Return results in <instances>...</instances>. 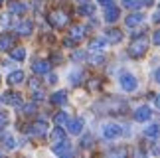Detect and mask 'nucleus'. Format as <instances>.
I'll return each instance as SVG.
<instances>
[{
    "instance_id": "obj_8",
    "label": "nucleus",
    "mask_w": 160,
    "mask_h": 158,
    "mask_svg": "<svg viewBox=\"0 0 160 158\" xmlns=\"http://www.w3.org/2000/svg\"><path fill=\"white\" fill-rule=\"evenodd\" d=\"M50 62L48 59H36V62L32 63V69H34V73L36 75H48L50 73Z\"/></svg>"
},
{
    "instance_id": "obj_41",
    "label": "nucleus",
    "mask_w": 160,
    "mask_h": 158,
    "mask_svg": "<svg viewBox=\"0 0 160 158\" xmlns=\"http://www.w3.org/2000/svg\"><path fill=\"white\" fill-rule=\"evenodd\" d=\"M132 158H148V156H146V154L142 152V150H137V152L132 154Z\"/></svg>"
},
{
    "instance_id": "obj_7",
    "label": "nucleus",
    "mask_w": 160,
    "mask_h": 158,
    "mask_svg": "<svg viewBox=\"0 0 160 158\" xmlns=\"http://www.w3.org/2000/svg\"><path fill=\"white\" fill-rule=\"evenodd\" d=\"M150 119H152V111H150L148 105H142L134 111V121H137V123H148Z\"/></svg>"
},
{
    "instance_id": "obj_26",
    "label": "nucleus",
    "mask_w": 160,
    "mask_h": 158,
    "mask_svg": "<svg viewBox=\"0 0 160 158\" xmlns=\"http://www.w3.org/2000/svg\"><path fill=\"white\" fill-rule=\"evenodd\" d=\"M2 142H4V146L8 148V150H12V148H16V138L12 136V135H6Z\"/></svg>"
},
{
    "instance_id": "obj_21",
    "label": "nucleus",
    "mask_w": 160,
    "mask_h": 158,
    "mask_svg": "<svg viewBox=\"0 0 160 158\" xmlns=\"http://www.w3.org/2000/svg\"><path fill=\"white\" fill-rule=\"evenodd\" d=\"M69 36H71V40L79 42V40L85 36V28H83V26H73V28L69 30Z\"/></svg>"
},
{
    "instance_id": "obj_27",
    "label": "nucleus",
    "mask_w": 160,
    "mask_h": 158,
    "mask_svg": "<svg viewBox=\"0 0 160 158\" xmlns=\"http://www.w3.org/2000/svg\"><path fill=\"white\" fill-rule=\"evenodd\" d=\"M67 121H69V117H67V113H63V111H59L58 115H55V125H65Z\"/></svg>"
},
{
    "instance_id": "obj_48",
    "label": "nucleus",
    "mask_w": 160,
    "mask_h": 158,
    "mask_svg": "<svg viewBox=\"0 0 160 158\" xmlns=\"http://www.w3.org/2000/svg\"><path fill=\"white\" fill-rule=\"evenodd\" d=\"M0 6H2V0H0Z\"/></svg>"
},
{
    "instance_id": "obj_31",
    "label": "nucleus",
    "mask_w": 160,
    "mask_h": 158,
    "mask_svg": "<svg viewBox=\"0 0 160 158\" xmlns=\"http://www.w3.org/2000/svg\"><path fill=\"white\" fill-rule=\"evenodd\" d=\"M85 57H87V56H85V52H75V53H73V59H75V62H83Z\"/></svg>"
},
{
    "instance_id": "obj_5",
    "label": "nucleus",
    "mask_w": 160,
    "mask_h": 158,
    "mask_svg": "<svg viewBox=\"0 0 160 158\" xmlns=\"http://www.w3.org/2000/svg\"><path fill=\"white\" fill-rule=\"evenodd\" d=\"M50 24L53 28H63V26H67V22H69V16L65 14L63 10H53V12H50Z\"/></svg>"
},
{
    "instance_id": "obj_4",
    "label": "nucleus",
    "mask_w": 160,
    "mask_h": 158,
    "mask_svg": "<svg viewBox=\"0 0 160 158\" xmlns=\"http://www.w3.org/2000/svg\"><path fill=\"white\" fill-rule=\"evenodd\" d=\"M50 131L46 121H36V123H30L26 126V135H32V136H44L46 132Z\"/></svg>"
},
{
    "instance_id": "obj_37",
    "label": "nucleus",
    "mask_w": 160,
    "mask_h": 158,
    "mask_svg": "<svg viewBox=\"0 0 160 158\" xmlns=\"http://www.w3.org/2000/svg\"><path fill=\"white\" fill-rule=\"evenodd\" d=\"M30 87H32V91L40 89V81H38V79H30Z\"/></svg>"
},
{
    "instance_id": "obj_42",
    "label": "nucleus",
    "mask_w": 160,
    "mask_h": 158,
    "mask_svg": "<svg viewBox=\"0 0 160 158\" xmlns=\"http://www.w3.org/2000/svg\"><path fill=\"white\" fill-rule=\"evenodd\" d=\"M154 107H156V109H160V93L154 97Z\"/></svg>"
},
{
    "instance_id": "obj_16",
    "label": "nucleus",
    "mask_w": 160,
    "mask_h": 158,
    "mask_svg": "<svg viewBox=\"0 0 160 158\" xmlns=\"http://www.w3.org/2000/svg\"><path fill=\"white\" fill-rule=\"evenodd\" d=\"M144 136L146 138H158L160 136V125H148V126H146V129H144Z\"/></svg>"
},
{
    "instance_id": "obj_46",
    "label": "nucleus",
    "mask_w": 160,
    "mask_h": 158,
    "mask_svg": "<svg viewBox=\"0 0 160 158\" xmlns=\"http://www.w3.org/2000/svg\"><path fill=\"white\" fill-rule=\"evenodd\" d=\"M75 2H79V4H87L89 0H75Z\"/></svg>"
},
{
    "instance_id": "obj_24",
    "label": "nucleus",
    "mask_w": 160,
    "mask_h": 158,
    "mask_svg": "<svg viewBox=\"0 0 160 158\" xmlns=\"http://www.w3.org/2000/svg\"><path fill=\"white\" fill-rule=\"evenodd\" d=\"M122 6L128 8V10H137V8L142 6V2H140V0H122Z\"/></svg>"
},
{
    "instance_id": "obj_44",
    "label": "nucleus",
    "mask_w": 160,
    "mask_h": 158,
    "mask_svg": "<svg viewBox=\"0 0 160 158\" xmlns=\"http://www.w3.org/2000/svg\"><path fill=\"white\" fill-rule=\"evenodd\" d=\"M140 2H142V6H152V4H154V0H140Z\"/></svg>"
},
{
    "instance_id": "obj_10",
    "label": "nucleus",
    "mask_w": 160,
    "mask_h": 158,
    "mask_svg": "<svg viewBox=\"0 0 160 158\" xmlns=\"http://www.w3.org/2000/svg\"><path fill=\"white\" fill-rule=\"evenodd\" d=\"M107 44H109V42L105 38H95V40H91V44H89V52L91 53H101L103 47H105Z\"/></svg>"
},
{
    "instance_id": "obj_32",
    "label": "nucleus",
    "mask_w": 160,
    "mask_h": 158,
    "mask_svg": "<svg viewBox=\"0 0 160 158\" xmlns=\"http://www.w3.org/2000/svg\"><path fill=\"white\" fill-rule=\"evenodd\" d=\"M22 111L26 113V115H28V113H34V111H36V105H34V103H30V105H24Z\"/></svg>"
},
{
    "instance_id": "obj_3",
    "label": "nucleus",
    "mask_w": 160,
    "mask_h": 158,
    "mask_svg": "<svg viewBox=\"0 0 160 158\" xmlns=\"http://www.w3.org/2000/svg\"><path fill=\"white\" fill-rule=\"evenodd\" d=\"M119 85H121L122 91H127V93H132V91H137L138 81H137V77H134L132 73H122V75L119 77Z\"/></svg>"
},
{
    "instance_id": "obj_15",
    "label": "nucleus",
    "mask_w": 160,
    "mask_h": 158,
    "mask_svg": "<svg viewBox=\"0 0 160 158\" xmlns=\"http://www.w3.org/2000/svg\"><path fill=\"white\" fill-rule=\"evenodd\" d=\"M109 44H119V42L122 40V32L121 30H107V38H105Z\"/></svg>"
},
{
    "instance_id": "obj_2",
    "label": "nucleus",
    "mask_w": 160,
    "mask_h": 158,
    "mask_svg": "<svg viewBox=\"0 0 160 158\" xmlns=\"http://www.w3.org/2000/svg\"><path fill=\"white\" fill-rule=\"evenodd\" d=\"M146 50H148V40L146 38H134L131 47H128V53H131L132 57H142Z\"/></svg>"
},
{
    "instance_id": "obj_39",
    "label": "nucleus",
    "mask_w": 160,
    "mask_h": 158,
    "mask_svg": "<svg viewBox=\"0 0 160 158\" xmlns=\"http://www.w3.org/2000/svg\"><path fill=\"white\" fill-rule=\"evenodd\" d=\"M152 42H154L156 46H160V30H156V32H154V36H152Z\"/></svg>"
},
{
    "instance_id": "obj_13",
    "label": "nucleus",
    "mask_w": 160,
    "mask_h": 158,
    "mask_svg": "<svg viewBox=\"0 0 160 158\" xmlns=\"http://www.w3.org/2000/svg\"><path fill=\"white\" fill-rule=\"evenodd\" d=\"M142 20H144V16L140 14V12H132V14H128V16H127L125 24H127L128 28H137L138 24H142Z\"/></svg>"
},
{
    "instance_id": "obj_43",
    "label": "nucleus",
    "mask_w": 160,
    "mask_h": 158,
    "mask_svg": "<svg viewBox=\"0 0 160 158\" xmlns=\"http://www.w3.org/2000/svg\"><path fill=\"white\" fill-rule=\"evenodd\" d=\"M154 79H156V83L160 85V67H158V69L154 71Z\"/></svg>"
},
{
    "instance_id": "obj_28",
    "label": "nucleus",
    "mask_w": 160,
    "mask_h": 158,
    "mask_svg": "<svg viewBox=\"0 0 160 158\" xmlns=\"http://www.w3.org/2000/svg\"><path fill=\"white\" fill-rule=\"evenodd\" d=\"M107 158H127V152H125V148H119V150H111Z\"/></svg>"
},
{
    "instance_id": "obj_29",
    "label": "nucleus",
    "mask_w": 160,
    "mask_h": 158,
    "mask_svg": "<svg viewBox=\"0 0 160 158\" xmlns=\"http://www.w3.org/2000/svg\"><path fill=\"white\" fill-rule=\"evenodd\" d=\"M79 10H81V14H87V16H91V14L95 12V6L87 2V4H81V8H79Z\"/></svg>"
},
{
    "instance_id": "obj_14",
    "label": "nucleus",
    "mask_w": 160,
    "mask_h": 158,
    "mask_svg": "<svg viewBox=\"0 0 160 158\" xmlns=\"http://www.w3.org/2000/svg\"><path fill=\"white\" fill-rule=\"evenodd\" d=\"M12 46H14V36H12V34L0 36V52H8V50H12Z\"/></svg>"
},
{
    "instance_id": "obj_35",
    "label": "nucleus",
    "mask_w": 160,
    "mask_h": 158,
    "mask_svg": "<svg viewBox=\"0 0 160 158\" xmlns=\"http://www.w3.org/2000/svg\"><path fill=\"white\" fill-rule=\"evenodd\" d=\"M101 6H105V8H109V6H115V0H97Z\"/></svg>"
},
{
    "instance_id": "obj_36",
    "label": "nucleus",
    "mask_w": 160,
    "mask_h": 158,
    "mask_svg": "<svg viewBox=\"0 0 160 158\" xmlns=\"http://www.w3.org/2000/svg\"><path fill=\"white\" fill-rule=\"evenodd\" d=\"M91 62H93L95 65H99V63H103V56H101V53H97V56L91 57Z\"/></svg>"
},
{
    "instance_id": "obj_34",
    "label": "nucleus",
    "mask_w": 160,
    "mask_h": 158,
    "mask_svg": "<svg viewBox=\"0 0 160 158\" xmlns=\"http://www.w3.org/2000/svg\"><path fill=\"white\" fill-rule=\"evenodd\" d=\"M6 125H8V117H6L4 113H0V129H4Z\"/></svg>"
},
{
    "instance_id": "obj_38",
    "label": "nucleus",
    "mask_w": 160,
    "mask_h": 158,
    "mask_svg": "<svg viewBox=\"0 0 160 158\" xmlns=\"http://www.w3.org/2000/svg\"><path fill=\"white\" fill-rule=\"evenodd\" d=\"M75 156V152H73V148H69L67 152H63V154H59V158H73Z\"/></svg>"
},
{
    "instance_id": "obj_18",
    "label": "nucleus",
    "mask_w": 160,
    "mask_h": 158,
    "mask_svg": "<svg viewBox=\"0 0 160 158\" xmlns=\"http://www.w3.org/2000/svg\"><path fill=\"white\" fill-rule=\"evenodd\" d=\"M50 136H52V142H53V144H55V142H61V141H65V131L58 125V126H55V129L52 131V135H50Z\"/></svg>"
},
{
    "instance_id": "obj_12",
    "label": "nucleus",
    "mask_w": 160,
    "mask_h": 158,
    "mask_svg": "<svg viewBox=\"0 0 160 158\" xmlns=\"http://www.w3.org/2000/svg\"><path fill=\"white\" fill-rule=\"evenodd\" d=\"M119 16H121V12L117 6H109V8H105V22L107 24H115L117 20H119Z\"/></svg>"
},
{
    "instance_id": "obj_9",
    "label": "nucleus",
    "mask_w": 160,
    "mask_h": 158,
    "mask_svg": "<svg viewBox=\"0 0 160 158\" xmlns=\"http://www.w3.org/2000/svg\"><path fill=\"white\" fill-rule=\"evenodd\" d=\"M32 30H34V24L32 22H30V20H22L16 26V34L18 36H30V34H32Z\"/></svg>"
},
{
    "instance_id": "obj_1",
    "label": "nucleus",
    "mask_w": 160,
    "mask_h": 158,
    "mask_svg": "<svg viewBox=\"0 0 160 158\" xmlns=\"http://www.w3.org/2000/svg\"><path fill=\"white\" fill-rule=\"evenodd\" d=\"M101 135L107 141H115V138L122 136V126L117 123H103L101 125Z\"/></svg>"
},
{
    "instance_id": "obj_40",
    "label": "nucleus",
    "mask_w": 160,
    "mask_h": 158,
    "mask_svg": "<svg viewBox=\"0 0 160 158\" xmlns=\"http://www.w3.org/2000/svg\"><path fill=\"white\" fill-rule=\"evenodd\" d=\"M0 24H2V26H8V14H2V16H0Z\"/></svg>"
},
{
    "instance_id": "obj_11",
    "label": "nucleus",
    "mask_w": 160,
    "mask_h": 158,
    "mask_svg": "<svg viewBox=\"0 0 160 158\" xmlns=\"http://www.w3.org/2000/svg\"><path fill=\"white\" fill-rule=\"evenodd\" d=\"M67 129L71 135H81L83 131V119H69L67 121Z\"/></svg>"
},
{
    "instance_id": "obj_45",
    "label": "nucleus",
    "mask_w": 160,
    "mask_h": 158,
    "mask_svg": "<svg viewBox=\"0 0 160 158\" xmlns=\"http://www.w3.org/2000/svg\"><path fill=\"white\" fill-rule=\"evenodd\" d=\"M48 81H50V83H55V81H58V77H55V75H50V73H48Z\"/></svg>"
},
{
    "instance_id": "obj_20",
    "label": "nucleus",
    "mask_w": 160,
    "mask_h": 158,
    "mask_svg": "<svg viewBox=\"0 0 160 158\" xmlns=\"http://www.w3.org/2000/svg\"><path fill=\"white\" fill-rule=\"evenodd\" d=\"M52 103L53 105H65L67 103V93L65 91H55L52 95Z\"/></svg>"
},
{
    "instance_id": "obj_47",
    "label": "nucleus",
    "mask_w": 160,
    "mask_h": 158,
    "mask_svg": "<svg viewBox=\"0 0 160 158\" xmlns=\"http://www.w3.org/2000/svg\"><path fill=\"white\" fill-rule=\"evenodd\" d=\"M154 20H156V22H160V12H156V16H154Z\"/></svg>"
},
{
    "instance_id": "obj_49",
    "label": "nucleus",
    "mask_w": 160,
    "mask_h": 158,
    "mask_svg": "<svg viewBox=\"0 0 160 158\" xmlns=\"http://www.w3.org/2000/svg\"><path fill=\"white\" fill-rule=\"evenodd\" d=\"M0 158H2V156H0Z\"/></svg>"
},
{
    "instance_id": "obj_23",
    "label": "nucleus",
    "mask_w": 160,
    "mask_h": 158,
    "mask_svg": "<svg viewBox=\"0 0 160 158\" xmlns=\"http://www.w3.org/2000/svg\"><path fill=\"white\" fill-rule=\"evenodd\" d=\"M26 10H28V6L22 4V2H12L10 4V14H24Z\"/></svg>"
},
{
    "instance_id": "obj_25",
    "label": "nucleus",
    "mask_w": 160,
    "mask_h": 158,
    "mask_svg": "<svg viewBox=\"0 0 160 158\" xmlns=\"http://www.w3.org/2000/svg\"><path fill=\"white\" fill-rule=\"evenodd\" d=\"M81 77H83V71H81V69H73L71 73H69V81H71L73 85H77L79 81H81Z\"/></svg>"
},
{
    "instance_id": "obj_17",
    "label": "nucleus",
    "mask_w": 160,
    "mask_h": 158,
    "mask_svg": "<svg viewBox=\"0 0 160 158\" xmlns=\"http://www.w3.org/2000/svg\"><path fill=\"white\" fill-rule=\"evenodd\" d=\"M71 148V144L67 142V141H61V142H55L53 146H52V150H53V154H63V152H67V150Z\"/></svg>"
},
{
    "instance_id": "obj_22",
    "label": "nucleus",
    "mask_w": 160,
    "mask_h": 158,
    "mask_svg": "<svg viewBox=\"0 0 160 158\" xmlns=\"http://www.w3.org/2000/svg\"><path fill=\"white\" fill-rule=\"evenodd\" d=\"M10 57L16 59V62H24V57H26V50H24V47H14V50L10 52Z\"/></svg>"
},
{
    "instance_id": "obj_33",
    "label": "nucleus",
    "mask_w": 160,
    "mask_h": 158,
    "mask_svg": "<svg viewBox=\"0 0 160 158\" xmlns=\"http://www.w3.org/2000/svg\"><path fill=\"white\" fill-rule=\"evenodd\" d=\"M42 99H44V91H40V89H36V91H34V101H36V103H38V101H42Z\"/></svg>"
},
{
    "instance_id": "obj_6",
    "label": "nucleus",
    "mask_w": 160,
    "mask_h": 158,
    "mask_svg": "<svg viewBox=\"0 0 160 158\" xmlns=\"http://www.w3.org/2000/svg\"><path fill=\"white\" fill-rule=\"evenodd\" d=\"M0 103H2V105H10V107H20L22 105V95L6 91V93H2V97H0Z\"/></svg>"
},
{
    "instance_id": "obj_30",
    "label": "nucleus",
    "mask_w": 160,
    "mask_h": 158,
    "mask_svg": "<svg viewBox=\"0 0 160 158\" xmlns=\"http://www.w3.org/2000/svg\"><path fill=\"white\" fill-rule=\"evenodd\" d=\"M89 144H93V136H91V135H87V136L81 138V146L83 148H89Z\"/></svg>"
},
{
    "instance_id": "obj_19",
    "label": "nucleus",
    "mask_w": 160,
    "mask_h": 158,
    "mask_svg": "<svg viewBox=\"0 0 160 158\" xmlns=\"http://www.w3.org/2000/svg\"><path fill=\"white\" fill-rule=\"evenodd\" d=\"M24 77H26V75H24V71H20V69H18V71H12V73L8 75V83L10 85H20L24 81Z\"/></svg>"
}]
</instances>
